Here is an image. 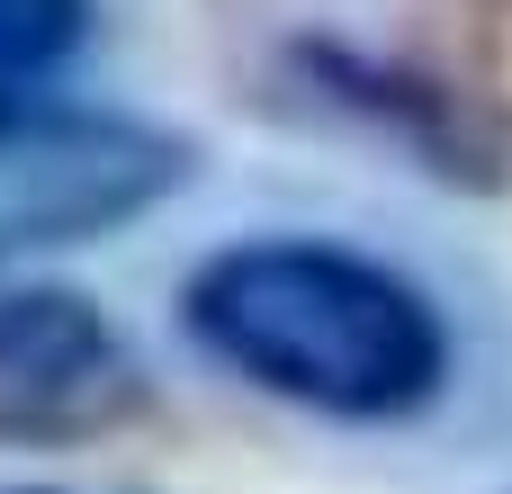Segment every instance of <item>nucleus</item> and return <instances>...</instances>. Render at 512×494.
<instances>
[{"label":"nucleus","instance_id":"f257e3e1","mask_svg":"<svg viewBox=\"0 0 512 494\" xmlns=\"http://www.w3.org/2000/svg\"><path fill=\"white\" fill-rule=\"evenodd\" d=\"M180 342L216 378L351 432L423 423L459 378L441 297L333 234H243L198 252L180 279Z\"/></svg>","mask_w":512,"mask_h":494},{"label":"nucleus","instance_id":"7ed1b4c3","mask_svg":"<svg viewBox=\"0 0 512 494\" xmlns=\"http://www.w3.org/2000/svg\"><path fill=\"white\" fill-rule=\"evenodd\" d=\"M144 414L153 360L99 297L63 279H0V450H99Z\"/></svg>","mask_w":512,"mask_h":494},{"label":"nucleus","instance_id":"f03ea898","mask_svg":"<svg viewBox=\"0 0 512 494\" xmlns=\"http://www.w3.org/2000/svg\"><path fill=\"white\" fill-rule=\"evenodd\" d=\"M189 171L198 144L162 117L63 90H0V279L144 225L189 189Z\"/></svg>","mask_w":512,"mask_h":494},{"label":"nucleus","instance_id":"6e6552de","mask_svg":"<svg viewBox=\"0 0 512 494\" xmlns=\"http://www.w3.org/2000/svg\"><path fill=\"white\" fill-rule=\"evenodd\" d=\"M486 494H512V486H486Z\"/></svg>","mask_w":512,"mask_h":494},{"label":"nucleus","instance_id":"20e7f679","mask_svg":"<svg viewBox=\"0 0 512 494\" xmlns=\"http://www.w3.org/2000/svg\"><path fill=\"white\" fill-rule=\"evenodd\" d=\"M279 90H297L306 108L396 144L414 171L450 180V189H495L504 162L486 153V135L468 126V108L450 99V81L423 54H369L351 36H297L279 54Z\"/></svg>","mask_w":512,"mask_h":494},{"label":"nucleus","instance_id":"423d86ee","mask_svg":"<svg viewBox=\"0 0 512 494\" xmlns=\"http://www.w3.org/2000/svg\"><path fill=\"white\" fill-rule=\"evenodd\" d=\"M99 36V0H0V90H45Z\"/></svg>","mask_w":512,"mask_h":494},{"label":"nucleus","instance_id":"0eeeda50","mask_svg":"<svg viewBox=\"0 0 512 494\" xmlns=\"http://www.w3.org/2000/svg\"><path fill=\"white\" fill-rule=\"evenodd\" d=\"M0 494H72V486H0Z\"/></svg>","mask_w":512,"mask_h":494},{"label":"nucleus","instance_id":"39448f33","mask_svg":"<svg viewBox=\"0 0 512 494\" xmlns=\"http://www.w3.org/2000/svg\"><path fill=\"white\" fill-rule=\"evenodd\" d=\"M423 63L450 81V99L468 108V126L512 180V0H450V27Z\"/></svg>","mask_w":512,"mask_h":494}]
</instances>
